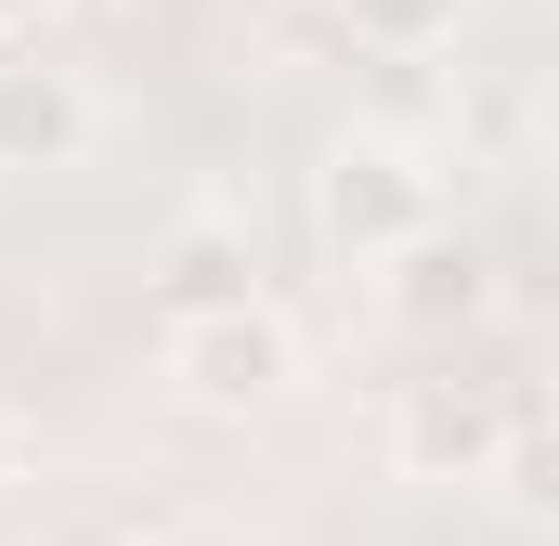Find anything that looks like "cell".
Segmentation results:
<instances>
[{
  "label": "cell",
  "instance_id": "6",
  "mask_svg": "<svg viewBox=\"0 0 559 546\" xmlns=\"http://www.w3.org/2000/svg\"><path fill=\"white\" fill-rule=\"evenodd\" d=\"M378 299H391L417 339H442V325H481V312H495V248L429 222L417 248H391V261H378Z\"/></svg>",
  "mask_w": 559,
  "mask_h": 546
},
{
  "label": "cell",
  "instance_id": "2",
  "mask_svg": "<svg viewBox=\"0 0 559 546\" xmlns=\"http://www.w3.org/2000/svg\"><path fill=\"white\" fill-rule=\"evenodd\" d=\"M143 299H156L169 325H195V312H248V299H261V222H248L235 195H195V209L156 235Z\"/></svg>",
  "mask_w": 559,
  "mask_h": 546
},
{
  "label": "cell",
  "instance_id": "7",
  "mask_svg": "<svg viewBox=\"0 0 559 546\" xmlns=\"http://www.w3.org/2000/svg\"><path fill=\"white\" fill-rule=\"evenodd\" d=\"M338 26L378 66H442L455 52V0H338Z\"/></svg>",
  "mask_w": 559,
  "mask_h": 546
},
{
  "label": "cell",
  "instance_id": "10",
  "mask_svg": "<svg viewBox=\"0 0 559 546\" xmlns=\"http://www.w3.org/2000/svg\"><path fill=\"white\" fill-rule=\"evenodd\" d=\"M325 13H338V0H325Z\"/></svg>",
  "mask_w": 559,
  "mask_h": 546
},
{
  "label": "cell",
  "instance_id": "1",
  "mask_svg": "<svg viewBox=\"0 0 559 546\" xmlns=\"http://www.w3.org/2000/svg\"><path fill=\"white\" fill-rule=\"evenodd\" d=\"M429 222H442V156L429 143H404V131H338L325 156H312V235L338 248L352 273H378L391 248H417Z\"/></svg>",
  "mask_w": 559,
  "mask_h": 546
},
{
  "label": "cell",
  "instance_id": "8",
  "mask_svg": "<svg viewBox=\"0 0 559 546\" xmlns=\"http://www.w3.org/2000/svg\"><path fill=\"white\" fill-rule=\"evenodd\" d=\"M26 455H39V429H26V404H0V495L26 482Z\"/></svg>",
  "mask_w": 559,
  "mask_h": 546
},
{
  "label": "cell",
  "instance_id": "5",
  "mask_svg": "<svg viewBox=\"0 0 559 546\" xmlns=\"http://www.w3.org/2000/svg\"><path fill=\"white\" fill-rule=\"evenodd\" d=\"M92 79L52 52H0V169H79L92 156Z\"/></svg>",
  "mask_w": 559,
  "mask_h": 546
},
{
  "label": "cell",
  "instance_id": "4",
  "mask_svg": "<svg viewBox=\"0 0 559 546\" xmlns=\"http://www.w3.org/2000/svg\"><path fill=\"white\" fill-rule=\"evenodd\" d=\"M521 416L534 404H508V391H481V378H417V391L391 404V468H404V482H481Z\"/></svg>",
  "mask_w": 559,
  "mask_h": 546
},
{
  "label": "cell",
  "instance_id": "9",
  "mask_svg": "<svg viewBox=\"0 0 559 546\" xmlns=\"http://www.w3.org/2000/svg\"><path fill=\"white\" fill-rule=\"evenodd\" d=\"M39 13H52V0H0V26H39Z\"/></svg>",
  "mask_w": 559,
  "mask_h": 546
},
{
  "label": "cell",
  "instance_id": "3",
  "mask_svg": "<svg viewBox=\"0 0 559 546\" xmlns=\"http://www.w3.org/2000/svg\"><path fill=\"white\" fill-rule=\"evenodd\" d=\"M169 378H182V404H209V416H261L299 378V339L261 299L248 312H195V325H169Z\"/></svg>",
  "mask_w": 559,
  "mask_h": 546
}]
</instances>
